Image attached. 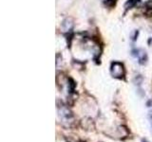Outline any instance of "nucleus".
Here are the masks:
<instances>
[{
  "label": "nucleus",
  "instance_id": "1",
  "mask_svg": "<svg viewBox=\"0 0 152 142\" xmlns=\"http://www.w3.org/2000/svg\"><path fill=\"white\" fill-rule=\"evenodd\" d=\"M110 72L111 75L114 78L117 79H122L125 76V67H124V64L122 63H119V62H114L111 64L110 67Z\"/></svg>",
  "mask_w": 152,
  "mask_h": 142
},
{
  "label": "nucleus",
  "instance_id": "2",
  "mask_svg": "<svg viewBox=\"0 0 152 142\" xmlns=\"http://www.w3.org/2000/svg\"><path fill=\"white\" fill-rule=\"evenodd\" d=\"M59 115L64 122H72L71 120H73V115L69 108H66L65 106L61 107L59 109Z\"/></svg>",
  "mask_w": 152,
  "mask_h": 142
},
{
  "label": "nucleus",
  "instance_id": "3",
  "mask_svg": "<svg viewBox=\"0 0 152 142\" xmlns=\"http://www.w3.org/2000/svg\"><path fill=\"white\" fill-rule=\"evenodd\" d=\"M73 28V20L72 18H66L61 24V30L63 32H69Z\"/></svg>",
  "mask_w": 152,
  "mask_h": 142
},
{
  "label": "nucleus",
  "instance_id": "4",
  "mask_svg": "<svg viewBox=\"0 0 152 142\" xmlns=\"http://www.w3.org/2000/svg\"><path fill=\"white\" fill-rule=\"evenodd\" d=\"M138 51V53L136 54L137 57H138V59H139V62L141 64L144 63V61L145 62V59H146V55H145V52L144 51H142V50H137Z\"/></svg>",
  "mask_w": 152,
  "mask_h": 142
},
{
  "label": "nucleus",
  "instance_id": "5",
  "mask_svg": "<svg viewBox=\"0 0 152 142\" xmlns=\"http://www.w3.org/2000/svg\"><path fill=\"white\" fill-rule=\"evenodd\" d=\"M116 0H104V4L107 5V6H113Z\"/></svg>",
  "mask_w": 152,
  "mask_h": 142
},
{
  "label": "nucleus",
  "instance_id": "6",
  "mask_svg": "<svg viewBox=\"0 0 152 142\" xmlns=\"http://www.w3.org/2000/svg\"><path fill=\"white\" fill-rule=\"evenodd\" d=\"M142 142H147V141H145V140H142Z\"/></svg>",
  "mask_w": 152,
  "mask_h": 142
}]
</instances>
